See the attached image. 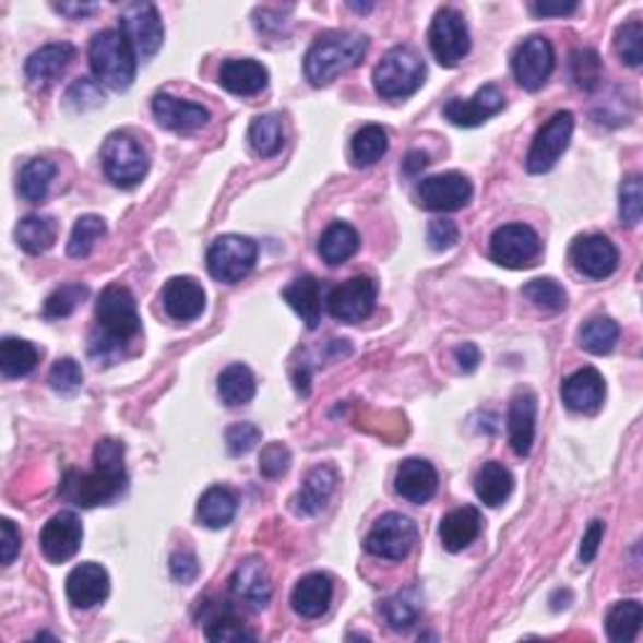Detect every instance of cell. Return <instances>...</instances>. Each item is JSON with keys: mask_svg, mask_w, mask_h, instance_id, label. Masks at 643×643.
<instances>
[{"mask_svg": "<svg viewBox=\"0 0 643 643\" xmlns=\"http://www.w3.org/2000/svg\"><path fill=\"white\" fill-rule=\"evenodd\" d=\"M204 633L209 641L214 643H239V641H254L257 636L252 631H247V626L241 618L234 614V608L224 600H206L202 606Z\"/></svg>", "mask_w": 643, "mask_h": 643, "instance_id": "cell-27", "label": "cell"}, {"mask_svg": "<svg viewBox=\"0 0 643 643\" xmlns=\"http://www.w3.org/2000/svg\"><path fill=\"white\" fill-rule=\"evenodd\" d=\"M127 448L114 438H104L94 448V471H69L61 483V498L79 508H96L114 503L127 490L129 475L123 465Z\"/></svg>", "mask_w": 643, "mask_h": 643, "instance_id": "cell-1", "label": "cell"}, {"mask_svg": "<svg viewBox=\"0 0 643 643\" xmlns=\"http://www.w3.org/2000/svg\"><path fill=\"white\" fill-rule=\"evenodd\" d=\"M374 302H378V282L360 274V277L342 282L330 291L328 309L335 320L357 324L372 314Z\"/></svg>", "mask_w": 643, "mask_h": 643, "instance_id": "cell-13", "label": "cell"}, {"mask_svg": "<svg viewBox=\"0 0 643 643\" xmlns=\"http://www.w3.org/2000/svg\"><path fill=\"white\" fill-rule=\"evenodd\" d=\"M106 234V222L96 214H86L73 224L71 239H69V257L73 259H86L94 252L96 241Z\"/></svg>", "mask_w": 643, "mask_h": 643, "instance_id": "cell-47", "label": "cell"}, {"mask_svg": "<svg viewBox=\"0 0 643 643\" xmlns=\"http://www.w3.org/2000/svg\"><path fill=\"white\" fill-rule=\"evenodd\" d=\"M169 571L171 579L179 581L187 586V583H194L199 579V561L191 550H177L169 561Z\"/></svg>", "mask_w": 643, "mask_h": 643, "instance_id": "cell-56", "label": "cell"}, {"mask_svg": "<svg viewBox=\"0 0 643 643\" xmlns=\"http://www.w3.org/2000/svg\"><path fill=\"white\" fill-rule=\"evenodd\" d=\"M0 528H3V565H11L21 550V533L8 517L0 523Z\"/></svg>", "mask_w": 643, "mask_h": 643, "instance_id": "cell-59", "label": "cell"}, {"mask_svg": "<svg viewBox=\"0 0 643 643\" xmlns=\"http://www.w3.org/2000/svg\"><path fill=\"white\" fill-rule=\"evenodd\" d=\"M571 262L583 277L606 279L618 270V249L604 234H583L571 245Z\"/></svg>", "mask_w": 643, "mask_h": 643, "instance_id": "cell-16", "label": "cell"}, {"mask_svg": "<svg viewBox=\"0 0 643 643\" xmlns=\"http://www.w3.org/2000/svg\"><path fill=\"white\" fill-rule=\"evenodd\" d=\"M370 48V38L355 31H330L314 40L305 56V76L312 86H328L342 73L357 69Z\"/></svg>", "mask_w": 643, "mask_h": 643, "instance_id": "cell-3", "label": "cell"}, {"mask_svg": "<svg viewBox=\"0 0 643 643\" xmlns=\"http://www.w3.org/2000/svg\"><path fill=\"white\" fill-rule=\"evenodd\" d=\"M259 440H262V430L254 422H237L227 430V450L234 457L247 455L257 448Z\"/></svg>", "mask_w": 643, "mask_h": 643, "instance_id": "cell-54", "label": "cell"}, {"mask_svg": "<svg viewBox=\"0 0 643 643\" xmlns=\"http://www.w3.org/2000/svg\"><path fill=\"white\" fill-rule=\"evenodd\" d=\"M521 295L528 299L533 307L543 309V312H563L568 305V295L565 289L550 277H540V279H531L525 287L521 289Z\"/></svg>", "mask_w": 643, "mask_h": 643, "instance_id": "cell-46", "label": "cell"}, {"mask_svg": "<svg viewBox=\"0 0 643 643\" xmlns=\"http://www.w3.org/2000/svg\"><path fill=\"white\" fill-rule=\"evenodd\" d=\"M621 204H618V214H621V224L623 227L633 229L641 222L643 214V181L639 174L626 179L621 183Z\"/></svg>", "mask_w": 643, "mask_h": 643, "instance_id": "cell-50", "label": "cell"}, {"mask_svg": "<svg viewBox=\"0 0 643 643\" xmlns=\"http://www.w3.org/2000/svg\"><path fill=\"white\" fill-rule=\"evenodd\" d=\"M229 588L231 596L252 608V611H262V608H266L272 598V581L262 558H245V561L234 568Z\"/></svg>", "mask_w": 643, "mask_h": 643, "instance_id": "cell-19", "label": "cell"}, {"mask_svg": "<svg viewBox=\"0 0 643 643\" xmlns=\"http://www.w3.org/2000/svg\"><path fill=\"white\" fill-rule=\"evenodd\" d=\"M58 237V224L53 216H40V214H31L26 219L19 222L15 227V241L23 252H28L33 257L48 252L56 245Z\"/></svg>", "mask_w": 643, "mask_h": 643, "instance_id": "cell-36", "label": "cell"}, {"mask_svg": "<svg viewBox=\"0 0 643 643\" xmlns=\"http://www.w3.org/2000/svg\"><path fill=\"white\" fill-rule=\"evenodd\" d=\"M83 525L76 513L61 511L40 531V550L51 563H66L81 550Z\"/></svg>", "mask_w": 643, "mask_h": 643, "instance_id": "cell-17", "label": "cell"}, {"mask_svg": "<svg viewBox=\"0 0 643 643\" xmlns=\"http://www.w3.org/2000/svg\"><path fill=\"white\" fill-rule=\"evenodd\" d=\"M102 164L106 177L121 189L136 187L148 174V166H152L146 148L127 131H116L104 141Z\"/></svg>", "mask_w": 643, "mask_h": 643, "instance_id": "cell-6", "label": "cell"}, {"mask_svg": "<svg viewBox=\"0 0 643 643\" xmlns=\"http://www.w3.org/2000/svg\"><path fill=\"white\" fill-rule=\"evenodd\" d=\"M616 53L621 56V61H626L631 69H639L643 63V26L641 21H629L623 23L621 28L616 31Z\"/></svg>", "mask_w": 643, "mask_h": 643, "instance_id": "cell-49", "label": "cell"}, {"mask_svg": "<svg viewBox=\"0 0 643 643\" xmlns=\"http://www.w3.org/2000/svg\"><path fill=\"white\" fill-rule=\"evenodd\" d=\"M575 119L571 111H558L538 129L531 152L525 156V169L531 174H546L558 164L573 139Z\"/></svg>", "mask_w": 643, "mask_h": 643, "instance_id": "cell-11", "label": "cell"}, {"mask_svg": "<svg viewBox=\"0 0 643 643\" xmlns=\"http://www.w3.org/2000/svg\"><path fill=\"white\" fill-rule=\"evenodd\" d=\"M515 81L521 83L525 91H538L543 83L550 79L556 66V53L553 46H550L548 38L543 36H531L525 38L521 46L515 48L511 58Z\"/></svg>", "mask_w": 643, "mask_h": 643, "instance_id": "cell-14", "label": "cell"}, {"mask_svg": "<svg viewBox=\"0 0 643 643\" xmlns=\"http://www.w3.org/2000/svg\"><path fill=\"white\" fill-rule=\"evenodd\" d=\"M473 197V183L461 171L438 174L417 183V202L430 212H457Z\"/></svg>", "mask_w": 643, "mask_h": 643, "instance_id": "cell-15", "label": "cell"}, {"mask_svg": "<svg viewBox=\"0 0 643 643\" xmlns=\"http://www.w3.org/2000/svg\"><path fill=\"white\" fill-rule=\"evenodd\" d=\"M270 83V71L254 58H231L219 69V86L234 96H257Z\"/></svg>", "mask_w": 643, "mask_h": 643, "instance_id": "cell-28", "label": "cell"}, {"mask_svg": "<svg viewBox=\"0 0 643 643\" xmlns=\"http://www.w3.org/2000/svg\"><path fill=\"white\" fill-rule=\"evenodd\" d=\"M162 302L166 314L177 322H191L202 317L206 307V291L202 284L191 277H174L166 282L162 291Z\"/></svg>", "mask_w": 643, "mask_h": 643, "instance_id": "cell-24", "label": "cell"}, {"mask_svg": "<svg viewBox=\"0 0 643 643\" xmlns=\"http://www.w3.org/2000/svg\"><path fill=\"white\" fill-rule=\"evenodd\" d=\"M66 104H69L73 111H88V108L102 106L104 104L102 83L91 79L73 81L69 91H66Z\"/></svg>", "mask_w": 643, "mask_h": 643, "instance_id": "cell-51", "label": "cell"}, {"mask_svg": "<svg viewBox=\"0 0 643 643\" xmlns=\"http://www.w3.org/2000/svg\"><path fill=\"white\" fill-rule=\"evenodd\" d=\"M360 249V234L347 222H332L328 229L322 231L317 252L330 266L345 264L347 259H353Z\"/></svg>", "mask_w": 643, "mask_h": 643, "instance_id": "cell-33", "label": "cell"}, {"mask_svg": "<svg viewBox=\"0 0 643 643\" xmlns=\"http://www.w3.org/2000/svg\"><path fill=\"white\" fill-rule=\"evenodd\" d=\"M332 579L328 573H309L291 591V608L302 618H320L332 604Z\"/></svg>", "mask_w": 643, "mask_h": 643, "instance_id": "cell-31", "label": "cell"}, {"mask_svg": "<svg viewBox=\"0 0 643 643\" xmlns=\"http://www.w3.org/2000/svg\"><path fill=\"white\" fill-rule=\"evenodd\" d=\"M73 58H76V48L71 44H48L28 56L26 79L33 88H48L66 69H69Z\"/></svg>", "mask_w": 643, "mask_h": 643, "instance_id": "cell-26", "label": "cell"}, {"mask_svg": "<svg viewBox=\"0 0 643 643\" xmlns=\"http://www.w3.org/2000/svg\"><path fill=\"white\" fill-rule=\"evenodd\" d=\"M382 614H385L390 629L410 631L422 614V591L410 586L395 593V596L382 604Z\"/></svg>", "mask_w": 643, "mask_h": 643, "instance_id": "cell-40", "label": "cell"}, {"mask_svg": "<svg viewBox=\"0 0 643 643\" xmlns=\"http://www.w3.org/2000/svg\"><path fill=\"white\" fill-rule=\"evenodd\" d=\"M111 591V581L104 565L81 563L66 579V596L76 608H94L104 604Z\"/></svg>", "mask_w": 643, "mask_h": 643, "instance_id": "cell-21", "label": "cell"}, {"mask_svg": "<svg viewBox=\"0 0 643 643\" xmlns=\"http://www.w3.org/2000/svg\"><path fill=\"white\" fill-rule=\"evenodd\" d=\"M38 357V347L28 340L3 337V342H0V372L8 380L26 378V374L36 370Z\"/></svg>", "mask_w": 643, "mask_h": 643, "instance_id": "cell-37", "label": "cell"}, {"mask_svg": "<svg viewBox=\"0 0 643 643\" xmlns=\"http://www.w3.org/2000/svg\"><path fill=\"white\" fill-rule=\"evenodd\" d=\"M643 608L639 600H621L606 616V631L614 643H631L639 636Z\"/></svg>", "mask_w": 643, "mask_h": 643, "instance_id": "cell-41", "label": "cell"}, {"mask_svg": "<svg viewBox=\"0 0 643 643\" xmlns=\"http://www.w3.org/2000/svg\"><path fill=\"white\" fill-rule=\"evenodd\" d=\"M199 523L206 525L212 531H222L234 521L237 515V496L229 488L214 486L209 488L197 505Z\"/></svg>", "mask_w": 643, "mask_h": 643, "instance_id": "cell-35", "label": "cell"}, {"mask_svg": "<svg viewBox=\"0 0 643 643\" xmlns=\"http://www.w3.org/2000/svg\"><path fill=\"white\" fill-rule=\"evenodd\" d=\"M141 332V317L131 289L108 284L96 299V330L91 332L88 355L98 365H114L123 355V345Z\"/></svg>", "mask_w": 643, "mask_h": 643, "instance_id": "cell-2", "label": "cell"}, {"mask_svg": "<svg viewBox=\"0 0 643 643\" xmlns=\"http://www.w3.org/2000/svg\"><path fill=\"white\" fill-rule=\"evenodd\" d=\"M58 13H63V15H69V19H83V15H91V13H96L98 11V5L96 3H61V5H53Z\"/></svg>", "mask_w": 643, "mask_h": 643, "instance_id": "cell-61", "label": "cell"}, {"mask_svg": "<svg viewBox=\"0 0 643 643\" xmlns=\"http://www.w3.org/2000/svg\"><path fill=\"white\" fill-rule=\"evenodd\" d=\"M257 395V380L254 372L247 365L234 362L219 374V397L224 405L241 407L249 405Z\"/></svg>", "mask_w": 643, "mask_h": 643, "instance_id": "cell-38", "label": "cell"}, {"mask_svg": "<svg viewBox=\"0 0 643 643\" xmlns=\"http://www.w3.org/2000/svg\"><path fill=\"white\" fill-rule=\"evenodd\" d=\"M249 144L254 152L264 158H272L282 152L284 146V129L279 116L264 114L249 123Z\"/></svg>", "mask_w": 643, "mask_h": 643, "instance_id": "cell-43", "label": "cell"}, {"mask_svg": "<svg viewBox=\"0 0 643 643\" xmlns=\"http://www.w3.org/2000/svg\"><path fill=\"white\" fill-rule=\"evenodd\" d=\"M119 26L141 63L154 58L164 44V23L154 3H127L119 13Z\"/></svg>", "mask_w": 643, "mask_h": 643, "instance_id": "cell-8", "label": "cell"}, {"mask_svg": "<svg viewBox=\"0 0 643 643\" xmlns=\"http://www.w3.org/2000/svg\"><path fill=\"white\" fill-rule=\"evenodd\" d=\"M56 171V164L48 158H31L19 174V194L31 204H40L51 191Z\"/></svg>", "mask_w": 643, "mask_h": 643, "instance_id": "cell-39", "label": "cell"}, {"mask_svg": "<svg viewBox=\"0 0 643 643\" xmlns=\"http://www.w3.org/2000/svg\"><path fill=\"white\" fill-rule=\"evenodd\" d=\"M430 48L440 66L455 69L471 51V31L461 11L455 8H440L430 26Z\"/></svg>", "mask_w": 643, "mask_h": 643, "instance_id": "cell-12", "label": "cell"}, {"mask_svg": "<svg viewBox=\"0 0 643 643\" xmlns=\"http://www.w3.org/2000/svg\"><path fill=\"white\" fill-rule=\"evenodd\" d=\"M531 11H533V15H540V19H550V15H571V13H575L579 11V3H533L531 5Z\"/></svg>", "mask_w": 643, "mask_h": 643, "instance_id": "cell-60", "label": "cell"}, {"mask_svg": "<svg viewBox=\"0 0 643 643\" xmlns=\"http://www.w3.org/2000/svg\"><path fill=\"white\" fill-rule=\"evenodd\" d=\"M618 335H621V330H618V324L611 320V317H591L588 322H583V328L579 332V340H581V347L586 349L591 355H608L614 353Z\"/></svg>", "mask_w": 643, "mask_h": 643, "instance_id": "cell-42", "label": "cell"}, {"mask_svg": "<svg viewBox=\"0 0 643 643\" xmlns=\"http://www.w3.org/2000/svg\"><path fill=\"white\" fill-rule=\"evenodd\" d=\"M152 111L158 127L179 133L202 129L209 121V111L202 104L181 102V98H174L169 94H156L152 102Z\"/></svg>", "mask_w": 643, "mask_h": 643, "instance_id": "cell-23", "label": "cell"}, {"mask_svg": "<svg viewBox=\"0 0 643 643\" xmlns=\"http://www.w3.org/2000/svg\"><path fill=\"white\" fill-rule=\"evenodd\" d=\"M284 302H287L295 312L302 317L307 330H317L322 320V287L312 274H305V277H297L289 287L282 291Z\"/></svg>", "mask_w": 643, "mask_h": 643, "instance_id": "cell-32", "label": "cell"}, {"mask_svg": "<svg viewBox=\"0 0 643 643\" xmlns=\"http://www.w3.org/2000/svg\"><path fill=\"white\" fill-rule=\"evenodd\" d=\"M289 465H291V453L287 445H282V442H270V445L262 450V455H259V473L270 480L282 478V475L289 471Z\"/></svg>", "mask_w": 643, "mask_h": 643, "instance_id": "cell-52", "label": "cell"}, {"mask_svg": "<svg viewBox=\"0 0 643 643\" xmlns=\"http://www.w3.org/2000/svg\"><path fill=\"white\" fill-rule=\"evenodd\" d=\"M388 131L378 127V123H370V127H362L353 136V162L357 166H372L378 164L382 156L388 154Z\"/></svg>", "mask_w": 643, "mask_h": 643, "instance_id": "cell-44", "label": "cell"}, {"mask_svg": "<svg viewBox=\"0 0 643 643\" xmlns=\"http://www.w3.org/2000/svg\"><path fill=\"white\" fill-rule=\"evenodd\" d=\"M536 413H538V397L531 390H521L511 400V410H508V438L517 457H528L536 440Z\"/></svg>", "mask_w": 643, "mask_h": 643, "instance_id": "cell-22", "label": "cell"}, {"mask_svg": "<svg viewBox=\"0 0 643 643\" xmlns=\"http://www.w3.org/2000/svg\"><path fill=\"white\" fill-rule=\"evenodd\" d=\"M88 63L98 83L127 91L136 79L139 58L121 31H102L88 44Z\"/></svg>", "mask_w": 643, "mask_h": 643, "instance_id": "cell-4", "label": "cell"}, {"mask_svg": "<svg viewBox=\"0 0 643 643\" xmlns=\"http://www.w3.org/2000/svg\"><path fill=\"white\" fill-rule=\"evenodd\" d=\"M428 69L413 48L395 46L374 66L372 81L382 98H407L425 83Z\"/></svg>", "mask_w": 643, "mask_h": 643, "instance_id": "cell-5", "label": "cell"}, {"mask_svg": "<svg viewBox=\"0 0 643 643\" xmlns=\"http://www.w3.org/2000/svg\"><path fill=\"white\" fill-rule=\"evenodd\" d=\"M515 488L513 473L503 463L490 461L475 475V496H478L488 508L503 505Z\"/></svg>", "mask_w": 643, "mask_h": 643, "instance_id": "cell-34", "label": "cell"}, {"mask_svg": "<svg viewBox=\"0 0 643 643\" xmlns=\"http://www.w3.org/2000/svg\"><path fill=\"white\" fill-rule=\"evenodd\" d=\"M417 543V525L403 513H385L374 521L365 538L367 553L385 561H405Z\"/></svg>", "mask_w": 643, "mask_h": 643, "instance_id": "cell-10", "label": "cell"}, {"mask_svg": "<svg viewBox=\"0 0 643 643\" xmlns=\"http://www.w3.org/2000/svg\"><path fill=\"white\" fill-rule=\"evenodd\" d=\"M455 362H457V370L471 374L478 370L480 365V349L478 345H473V342H463V345L455 347Z\"/></svg>", "mask_w": 643, "mask_h": 643, "instance_id": "cell-58", "label": "cell"}, {"mask_svg": "<svg viewBox=\"0 0 643 643\" xmlns=\"http://www.w3.org/2000/svg\"><path fill=\"white\" fill-rule=\"evenodd\" d=\"M561 397L568 410L593 415L600 410L606 400V382L596 367H583V370L573 372L571 378L563 380Z\"/></svg>", "mask_w": 643, "mask_h": 643, "instance_id": "cell-20", "label": "cell"}, {"mask_svg": "<svg viewBox=\"0 0 643 643\" xmlns=\"http://www.w3.org/2000/svg\"><path fill=\"white\" fill-rule=\"evenodd\" d=\"M604 533H606L604 521H593V523L588 525V531L583 533L581 550H579V558H581V563H583V565H588V563L596 561L600 543H604Z\"/></svg>", "mask_w": 643, "mask_h": 643, "instance_id": "cell-57", "label": "cell"}, {"mask_svg": "<svg viewBox=\"0 0 643 643\" xmlns=\"http://www.w3.org/2000/svg\"><path fill=\"white\" fill-rule=\"evenodd\" d=\"M543 252L538 231L528 224H505L490 237V259L508 270H528Z\"/></svg>", "mask_w": 643, "mask_h": 643, "instance_id": "cell-9", "label": "cell"}, {"mask_svg": "<svg viewBox=\"0 0 643 643\" xmlns=\"http://www.w3.org/2000/svg\"><path fill=\"white\" fill-rule=\"evenodd\" d=\"M259 247L254 239L241 234H224L216 237L206 252V270L216 282L234 284L241 282L254 270Z\"/></svg>", "mask_w": 643, "mask_h": 643, "instance_id": "cell-7", "label": "cell"}, {"mask_svg": "<svg viewBox=\"0 0 643 643\" xmlns=\"http://www.w3.org/2000/svg\"><path fill=\"white\" fill-rule=\"evenodd\" d=\"M395 490L410 503H428L438 492V471L422 457H407L397 467Z\"/></svg>", "mask_w": 643, "mask_h": 643, "instance_id": "cell-25", "label": "cell"}, {"mask_svg": "<svg viewBox=\"0 0 643 643\" xmlns=\"http://www.w3.org/2000/svg\"><path fill=\"white\" fill-rule=\"evenodd\" d=\"M461 239V229L453 219H432L428 224V247L432 252H448Z\"/></svg>", "mask_w": 643, "mask_h": 643, "instance_id": "cell-55", "label": "cell"}, {"mask_svg": "<svg viewBox=\"0 0 643 643\" xmlns=\"http://www.w3.org/2000/svg\"><path fill=\"white\" fill-rule=\"evenodd\" d=\"M88 297V287L86 284H63V287H58L51 297L46 299L44 305V317L46 320H63V317L73 314L79 309V305L83 299Z\"/></svg>", "mask_w": 643, "mask_h": 643, "instance_id": "cell-48", "label": "cell"}, {"mask_svg": "<svg viewBox=\"0 0 643 643\" xmlns=\"http://www.w3.org/2000/svg\"><path fill=\"white\" fill-rule=\"evenodd\" d=\"M48 382H51V388L56 392H73L76 388H81L83 382L81 365L73 360V357H61V360H56V365L51 367Z\"/></svg>", "mask_w": 643, "mask_h": 643, "instance_id": "cell-53", "label": "cell"}, {"mask_svg": "<svg viewBox=\"0 0 643 643\" xmlns=\"http://www.w3.org/2000/svg\"><path fill=\"white\" fill-rule=\"evenodd\" d=\"M503 106H505L503 94H500L498 86H492L490 83V86H483L475 91L473 98H450L445 108H442V114H445V119L450 123H455V127L473 129L503 111Z\"/></svg>", "mask_w": 643, "mask_h": 643, "instance_id": "cell-18", "label": "cell"}, {"mask_svg": "<svg viewBox=\"0 0 643 643\" xmlns=\"http://www.w3.org/2000/svg\"><path fill=\"white\" fill-rule=\"evenodd\" d=\"M337 488V471L330 465H317L307 473L302 488L291 500V508H295L297 515H317L328 505L332 492Z\"/></svg>", "mask_w": 643, "mask_h": 643, "instance_id": "cell-29", "label": "cell"}, {"mask_svg": "<svg viewBox=\"0 0 643 643\" xmlns=\"http://www.w3.org/2000/svg\"><path fill=\"white\" fill-rule=\"evenodd\" d=\"M480 531H483V515L478 508L463 505L442 517L440 540L450 553H461V550H465L471 543H475V538L480 536Z\"/></svg>", "mask_w": 643, "mask_h": 643, "instance_id": "cell-30", "label": "cell"}, {"mask_svg": "<svg viewBox=\"0 0 643 643\" xmlns=\"http://www.w3.org/2000/svg\"><path fill=\"white\" fill-rule=\"evenodd\" d=\"M428 164H430L428 154L410 152V154H407V158H405V164H403V171L407 174V177H417V174H420Z\"/></svg>", "mask_w": 643, "mask_h": 643, "instance_id": "cell-62", "label": "cell"}, {"mask_svg": "<svg viewBox=\"0 0 643 643\" xmlns=\"http://www.w3.org/2000/svg\"><path fill=\"white\" fill-rule=\"evenodd\" d=\"M568 61H571L568 63L571 66V76L581 91H596L600 86V81H604V61H600V56L593 48H575Z\"/></svg>", "mask_w": 643, "mask_h": 643, "instance_id": "cell-45", "label": "cell"}]
</instances>
